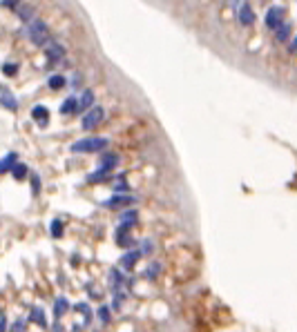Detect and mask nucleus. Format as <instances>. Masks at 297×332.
<instances>
[{
    "label": "nucleus",
    "instance_id": "1",
    "mask_svg": "<svg viewBox=\"0 0 297 332\" xmlns=\"http://www.w3.org/2000/svg\"><path fill=\"white\" fill-rule=\"evenodd\" d=\"M107 145H110V138H105V136H89V138L76 140L69 149L76 152V154H92V152H101V149H105Z\"/></svg>",
    "mask_w": 297,
    "mask_h": 332
},
{
    "label": "nucleus",
    "instance_id": "2",
    "mask_svg": "<svg viewBox=\"0 0 297 332\" xmlns=\"http://www.w3.org/2000/svg\"><path fill=\"white\" fill-rule=\"evenodd\" d=\"M27 36H30V40L34 45H38V47H45V45L52 40V36H49V27L38 18H34L30 23V27H27Z\"/></svg>",
    "mask_w": 297,
    "mask_h": 332
},
{
    "label": "nucleus",
    "instance_id": "3",
    "mask_svg": "<svg viewBox=\"0 0 297 332\" xmlns=\"http://www.w3.org/2000/svg\"><path fill=\"white\" fill-rule=\"evenodd\" d=\"M103 118H105V110L98 105L89 107L88 114L83 116V130H94V127H98L103 123Z\"/></svg>",
    "mask_w": 297,
    "mask_h": 332
},
{
    "label": "nucleus",
    "instance_id": "4",
    "mask_svg": "<svg viewBox=\"0 0 297 332\" xmlns=\"http://www.w3.org/2000/svg\"><path fill=\"white\" fill-rule=\"evenodd\" d=\"M284 16H286V9L284 7H270V9L266 11V27L270 29V31H275V29L279 27V25L284 23Z\"/></svg>",
    "mask_w": 297,
    "mask_h": 332
},
{
    "label": "nucleus",
    "instance_id": "5",
    "mask_svg": "<svg viewBox=\"0 0 297 332\" xmlns=\"http://www.w3.org/2000/svg\"><path fill=\"white\" fill-rule=\"evenodd\" d=\"M137 201L134 196H130V194H121L117 192L112 198H107V201H103V207H110V210H117V207H125V205H132V203Z\"/></svg>",
    "mask_w": 297,
    "mask_h": 332
},
{
    "label": "nucleus",
    "instance_id": "6",
    "mask_svg": "<svg viewBox=\"0 0 297 332\" xmlns=\"http://www.w3.org/2000/svg\"><path fill=\"white\" fill-rule=\"evenodd\" d=\"M45 56H47L49 60H63L65 58V47L59 43V40H49V43L45 45Z\"/></svg>",
    "mask_w": 297,
    "mask_h": 332
},
{
    "label": "nucleus",
    "instance_id": "7",
    "mask_svg": "<svg viewBox=\"0 0 297 332\" xmlns=\"http://www.w3.org/2000/svg\"><path fill=\"white\" fill-rule=\"evenodd\" d=\"M237 18L241 25H253L255 23V11L250 7V2H241V7L237 9Z\"/></svg>",
    "mask_w": 297,
    "mask_h": 332
},
{
    "label": "nucleus",
    "instance_id": "8",
    "mask_svg": "<svg viewBox=\"0 0 297 332\" xmlns=\"http://www.w3.org/2000/svg\"><path fill=\"white\" fill-rule=\"evenodd\" d=\"M31 118L38 123L40 127H47L49 125V111L45 105H34L31 107Z\"/></svg>",
    "mask_w": 297,
    "mask_h": 332
},
{
    "label": "nucleus",
    "instance_id": "9",
    "mask_svg": "<svg viewBox=\"0 0 297 332\" xmlns=\"http://www.w3.org/2000/svg\"><path fill=\"white\" fill-rule=\"evenodd\" d=\"M141 256H143L141 250H130V252H125V254L121 256V261H119V263H121L125 270H132L134 265H137V261L141 259Z\"/></svg>",
    "mask_w": 297,
    "mask_h": 332
},
{
    "label": "nucleus",
    "instance_id": "10",
    "mask_svg": "<svg viewBox=\"0 0 297 332\" xmlns=\"http://www.w3.org/2000/svg\"><path fill=\"white\" fill-rule=\"evenodd\" d=\"M0 101H2V105H5L9 111H16V110H18V101H16L14 94H11L7 87H2V92H0Z\"/></svg>",
    "mask_w": 297,
    "mask_h": 332
},
{
    "label": "nucleus",
    "instance_id": "11",
    "mask_svg": "<svg viewBox=\"0 0 297 332\" xmlns=\"http://www.w3.org/2000/svg\"><path fill=\"white\" fill-rule=\"evenodd\" d=\"M291 31H293V25L284 20V23L275 29V38H277V43H286V40L291 38Z\"/></svg>",
    "mask_w": 297,
    "mask_h": 332
},
{
    "label": "nucleus",
    "instance_id": "12",
    "mask_svg": "<svg viewBox=\"0 0 297 332\" xmlns=\"http://www.w3.org/2000/svg\"><path fill=\"white\" fill-rule=\"evenodd\" d=\"M78 110H81V101H76V98H74V96L65 98V101H63V105H60V114H65V116L74 114V111H78Z\"/></svg>",
    "mask_w": 297,
    "mask_h": 332
},
{
    "label": "nucleus",
    "instance_id": "13",
    "mask_svg": "<svg viewBox=\"0 0 297 332\" xmlns=\"http://www.w3.org/2000/svg\"><path fill=\"white\" fill-rule=\"evenodd\" d=\"M16 163H18V154H16V152H9L5 159L0 161V172H2V174H5V172H11Z\"/></svg>",
    "mask_w": 297,
    "mask_h": 332
},
{
    "label": "nucleus",
    "instance_id": "14",
    "mask_svg": "<svg viewBox=\"0 0 297 332\" xmlns=\"http://www.w3.org/2000/svg\"><path fill=\"white\" fill-rule=\"evenodd\" d=\"M107 178H110V169H105V167H101V165H98L96 172L88 176V183L89 185H92V183H101V181H107Z\"/></svg>",
    "mask_w": 297,
    "mask_h": 332
},
{
    "label": "nucleus",
    "instance_id": "15",
    "mask_svg": "<svg viewBox=\"0 0 297 332\" xmlns=\"http://www.w3.org/2000/svg\"><path fill=\"white\" fill-rule=\"evenodd\" d=\"M119 161H121V156H119V154H103L101 167H105V169H110V172H112V169L119 165Z\"/></svg>",
    "mask_w": 297,
    "mask_h": 332
},
{
    "label": "nucleus",
    "instance_id": "16",
    "mask_svg": "<svg viewBox=\"0 0 297 332\" xmlns=\"http://www.w3.org/2000/svg\"><path fill=\"white\" fill-rule=\"evenodd\" d=\"M34 7L31 5H20L18 7V18L23 20V23H31V20H34Z\"/></svg>",
    "mask_w": 297,
    "mask_h": 332
},
{
    "label": "nucleus",
    "instance_id": "17",
    "mask_svg": "<svg viewBox=\"0 0 297 332\" xmlns=\"http://www.w3.org/2000/svg\"><path fill=\"white\" fill-rule=\"evenodd\" d=\"M67 308H69L67 299H65V297H59V299H56V304H54V317L60 319L65 312H67Z\"/></svg>",
    "mask_w": 297,
    "mask_h": 332
},
{
    "label": "nucleus",
    "instance_id": "18",
    "mask_svg": "<svg viewBox=\"0 0 297 332\" xmlns=\"http://www.w3.org/2000/svg\"><path fill=\"white\" fill-rule=\"evenodd\" d=\"M89 107H94V94L89 92H83V96H81V110H89Z\"/></svg>",
    "mask_w": 297,
    "mask_h": 332
},
{
    "label": "nucleus",
    "instance_id": "19",
    "mask_svg": "<svg viewBox=\"0 0 297 332\" xmlns=\"http://www.w3.org/2000/svg\"><path fill=\"white\" fill-rule=\"evenodd\" d=\"M65 76H60V74H54V76H49V87L52 89H60V87H65Z\"/></svg>",
    "mask_w": 297,
    "mask_h": 332
},
{
    "label": "nucleus",
    "instance_id": "20",
    "mask_svg": "<svg viewBox=\"0 0 297 332\" xmlns=\"http://www.w3.org/2000/svg\"><path fill=\"white\" fill-rule=\"evenodd\" d=\"M49 230H52V236L60 239V236H63V221H60V219H54L52 225H49Z\"/></svg>",
    "mask_w": 297,
    "mask_h": 332
},
{
    "label": "nucleus",
    "instance_id": "21",
    "mask_svg": "<svg viewBox=\"0 0 297 332\" xmlns=\"http://www.w3.org/2000/svg\"><path fill=\"white\" fill-rule=\"evenodd\" d=\"M11 174H14V178H18V181H20V178H25V176H27V165L18 161V163L14 165V169H11Z\"/></svg>",
    "mask_w": 297,
    "mask_h": 332
},
{
    "label": "nucleus",
    "instance_id": "22",
    "mask_svg": "<svg viewBox=\"0 0 297 332\" xmlns=\"http://www.w3.org/2000/svg\"><path fill=\"white\" fill-rule=\"evenodd\" d=\"M31 321H36V323H38V326H47V321H45V314H43V310H40V308H34V310H31Z\"/></svg>",
    "mask_w": 297,
    "mask_h": 332
},
{
    "label": "nucleus",
    "instance_id": "23",
    "mask_svg": "<svg viewBox=\"0 0 297 332\" xmlns=\"http://www.w3.org/2000/svg\"><path fill=\"white\" fill-rule=\"evenodd\" d=\"M74 310H76V312H83L85 319H88V323L92 321V310L88 308V304H76V305H74Z\"/></svg>",
    "mask_w": 297,
    "mask_h": 332
},
{
    "label": "nucleus",
    "instance_id": "24",
    "mask_svg": "<svg viewBox=\"0 0 297 332\" xmlns=\"http://www.w3.org/2000/svg\"><path fill=\"white\" fill-rule=\"evenodd\" d=\"M98 319H101V323H107L112 319V312H110L107 305H101V308H98Z\"/></svg>",
    "mask_w": 297,
    "mask_h": 332
},
{
    "label": "nucleus",
    "instance_id": "25",
    "mask_svg": "<svg viewBox=\"0 0 297 332\" xmlns=\"http://www.w3.org/2000/svg\"><path fill=\"white\" fill-rule=\"evenodd\" d=\"M159 270H161V265H159V263H152L150 268H148V279L154 281V279H156V275H159Z\"/></svg>",
    "mask_w": 297,
    "mask_h": 332
},
{
    "label": "nucleus",
    "instance_id": "26",
    "mask_svg": "<svg viewBox=\"0 0 297 332\" xmlns=\"http://www.w3.org/2000/svg\"><path fill=\"white\" fill-rule=\"evenodd\" d=\"M2 72H5L7 76H14V74L18 72V65H14V63H5V65H2Z\"/></svg>",
    "mask_w": 297,
    "mask_h": 332
},
{
    "label": "nucleus",
    "instance_id": "27",
    "mask_svg": "<svg viewBox=\"0 0 297 332\" xmlns=\"http://www.w3.org/2000/svg\"><path fill=\"white\" fill-rule=\"evenodd\" d=\"M31 190H34V194L40 190V176L38 174H31Z\"/></svg>",
    "mask_w": 297,
    "mask_h": 332
},
{
    "label": "nucleus",
    "instance_id": "28",
    "mask_svg": "<svg viewBox=\"0 0 297 332\" xmlns=\"http://www.w3.org/2000/svg\"><path fill=\"white\" fill-rule=\"evenodd\" d=\"M114 190H117V192H125V190H127V183L123 181V178H119L117 183H114Z\"/></svg>",
    "mask_w": 297,
    "mask_h": 332
},
{
    "label": "nucleus",
    "instance_id": "29",
    "mask_svg": "<svg viewBox=\"0 0 297 332\" xmlns=\"http://www.w3.org/2000/svg\"><path fill=\"white\" fill-rule=\"evenodd\" d=\"M16 5H20V0H2V7H7V9H14Z\"/></svg>",
    "mask_w": 297,
    "mask_h": 332
},
{
    "label": "nucleus",
    "instance_id": "30",
    "mask_svg": "<svg viewBox=\"0 0 297 332\" xmlns=\"http://www.w3.org/2000/svg\"><path fill=\"white\" fill-rule=\"evenodd\" d=\"M141 252H143V254L152 252V243H150V241H143V243H141Z\"/></svg>",
    "mask_w": 297,
    "mask_h": 332
},
{
    "label": "nucleus",
    "instance_id": "31",
    "mask_svg": "<svg viewBox=\"0 0 297 332\" xmlns=\"http://www.w3.org/2000/svg\"><path fill=\"white\" fill-rule=\"evenodd\" d=\"M288 54H297V36L291 40V45H288Z\"/></svg>",
    "mask_w": 297,
    "mask_h": 332
},
{
    "label": "nucleus",
    "instance_id": "32",
    "mask_svg": "<svg viewBox=\"0 0 297 332\" xmlns=\"http://www.w3.org/2000/svg\"><path fill=\"white\" fill-rule=\"evenodd\" d=\"M72 87L76 89V87H81V74H74V78H72Z\"/></svg>",
    "mask_w": 297,
    "mask_h": 332
},
{
    "label": "nucleus",
    "instance_id": "33",
    "mask_svg": "<svg viewBox=\"0 0 297 332\" xmlns=\"http://www.w3.org/2000/svg\"><path fill=\"white\" fill-rule=\"evenodd\" d=\"M0 330H9V326H7V317H5V314L0 317Z\"/></svg>",
    "mask_w": 297,
    "mask_h": 332
},
{
    "label": "nucleus",
    "instance_id": "34",
    "mask_svg": "<svg viewBox=\"0 0 297 332\" xmlns=\"http://www.w3.org/2000/svg\"><path fill=\"white\" fill-rule=\"evenodd\" d=\"M9 328H11V330H23V328H25V323H23V321H16L14 326H9Z\"/></svg>",
    "mask_w": 297,
    "mask_h": 332
},
{
    "label": "nucleus",
    "instance_id": "35",
    "mask_svg": "<svg viewBox=\"0 0 297 332\" xmlns=\"http://www.w3.org/2000/svg\"><path fill=\"white\" fill-rule=\"evenodd\" d=\"M237 2H239V0H230V5H233V7H237V9H239V7H241V5H237Z\"/></svg>",
    "mask_w": 297,
    "mask_h": 332
}]
</instances>
